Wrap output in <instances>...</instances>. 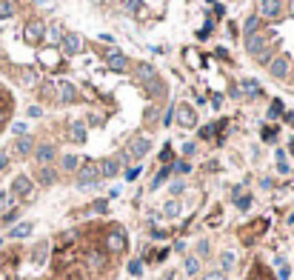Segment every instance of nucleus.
Segmentation results:
<instances>
[{
  "label": "nucleus",
  "mask_w": 294,
  "mask_h": 280,
  "mask_svg": "<svg viewBox=\"0 0 294 280\" xmlns=\"http://www.w3.org/2000/svg\"><path fill=\"white\" fill-rule=\"evenodd\" d=\"M117 172H120V160H117V157L103 160V166H100V175H103V177H114Z\"/></svg>",
  "instance_id": "obj_13"
},
{
  "label": "nucleus",
  "mask_w": 294,
  "mask_h": 280,
  "mask_svg": "<svg viewBox=\"0 0 294 280\" xmlns=\"http://www.w3.org/2000/svg\"><path fill=\"white\" fill-rule=\"evenodd\" d=\"M174 169H177V172H189V163H186V160H180V163L174 166Z\"/></svg>",
  "instance_id": "obj_31"
},
{
  "label": "nucleus",
  "mask_w": 294,
  "mask_h": 280,
  "mask_svg": "<svg viewBox=\"0 0 294 280\" xmlns=\"http://www.w3.org/2000/svg\"><path fill=\"white\" fill-rule=\"evenodd\" d=\"M166 211H169V214H177V211H180V206H177V203H169V206H166Z\"/></svg>",
  "instance_id": "obj_27"
},
{
  "label": "nucleus",
  "mask_w": 294,
  "mask_h": 280,
  "mask_svg": "<svg viewBox=\"0 0 294 280\" xmlns=\"http://www.w3.org/2000/svg\"><path fill=\"white\" fill-rule=\"evenodd\" d=\"M72 138L74 140H86V129H83V123H74V126H72Z\"/></svg>",
  "instance_id": "obj_22"
},
{
  "label": "nucleus",
  "mask_w": 294,
  "mask_h": 280,
  "mask_svg": "<svg viewBox=\"0 0 294 280\" xmlns=\"http://www.w3.org/2000/svg\"><path fill=\"white\" fill-rule=\"evenodd\" d=\"M23 35H26V40H29V43H40V40H43V35H46V26L40 23V20H32V23L26 26V32H23Z\"/></svg>",
  "instance_id": "obj_6"
},
{
  "label": "nucleus",
  "mask_w": 294,
  "mask_h": 280,
  "mask_svg": "<svg viewBox=\"0 0 294 280\" xmlns=\"http://www.w3.org/2000/svg\"><path fill=\"white\" fill-rule=\"evenodd\" d=\"M269 71H272V77H277V80H283L286 74H289V58H286V55H280V58H274L272 63H269Z\"/></svg>",
  "instance_id": "obj_5"
},
{
  "label": "nucleus",
  "mask_w": 294,
  "mask_h": 280,
  "mask_svg": "<svg viewBox=\"0 0 294 280\" xmlns=\"http://www.w3.org/2000/svg\"><path fill=\"white\" fill-rule=\"evenodd\" d=\"M29 234H32V226H29V223H20V226H14L11 237H29Z\"/></svg>",
  "instance_id": "obj_20"
},
{
  "label": "nucleus",
  "mask_w": 294,
  "mask_h": 280,
  "mask_svg": "<svg viewBox=\"0 0 294 280\" xmlns=\"http://www.w3.org/2000/svg\"><path fill=\"white\" fill-rule=\"evenodd\" d=\"M14 149H17V154H29V152L34 149V140L23 135V138H17V143H14Z\"/></svg>",
  "instance_id": "obj_16"
},
{
  "label": "nucleus",
  "mask_w": 294,
  "mask_h": 280,
  "mask_svg": "<svg viewBox=\"0 0 294 280\" xmlns=\"http://www.w3.org/2000/svg\"><path fill=\"white\" fill-rule=\"evenodd\" d=\"M60 43H63V52H66V55H77L80 52V37L77 35H63Z\"/></svg>",
  "instance_id": "obj_12"
},
{
  "label": "nucleus",
  "mask_w": 294,
  "mask_h": 280,
  "mask_svg": "<svg viewBox=\"0 0 294 280\" xmlns=\"http://www.w3.org/2000/svg\"><path fill=\"white\" fill-rule=\"evenodd\" d=\"M37 180H40L43 186H52V183L57 180V172L52 169V166H43V169H40V175H37Z\"/></svg>",
  "instance_id": "obj_15"
},
{
  "label": "nucleus",
  "mask_w": 294,
  "mask_h": 280,
  "mask_svg": "<svg viewBox=\"0 0 294 280\" xmlns=\"http://www.w3.org/2000/svg\"><path fill=\"white\" fill-rule=\"evenodd\" d=\"M77 157H74V154H66V157H63V169H66V172H74V169H77Z\"/></svg>",
  "instance_id": "obj_21"
},
{
  "label": "nucleus",
  "mask_w": 294,
  "mask_h": 280,
  "mask_svg": "<svg viewBox=\"0 0 294 280\" xmlns=\"http://www.w3.org/2000/svg\"><path fill=\"white\" fill-rule=\"evenodd\" d=\"M206 280H220V275H209V278H206Z\"/></svg>",
  "instance_id": "obj_32"
},
{
  "label": "nucleus",
  "mask_w": 294,
  "mask_h": 280,
  "mask_svg": "<svg viewBox=\"0 0 294 280\" xmlns=\"http://www.w3.org/2000/svg\"><path fill=\"white\" fill-rule=\"evenodd\" d=\"M57 94H60L63 103H72V100H74V86L69 80H57Z\"/></svg>",
  "instance_id": "obj_11"
},
{
  "label": "nucleus",
  "mask_w": 294,
  "mask_h": 280,
  "mask_svg": "<svg viewBox=\"0 0 294 280\" xmlns=\"http://www.w3.org/2000/svg\"><path fill=\"white\" fill-rule=\"evenodd\" d=\"M14 14V6H11V0H0V20H6Z\"/></svg>",
  "instance_id": "obj_18"
},
{
  "label": "nucleus",
  "mask_w": 294,
  "mask_h": 280,
  "mask_svg": "<svg viewBox=\"0 0 294 280\" xmlns=\"http://www.w3.org/2000/svg\"><path fill=\"white\" fill-rule=\"evenodd\" d=\"M137 175H140V169H129V172H126V177H129V180H135Z\"/></svg>",
  "instance_id": "obj_30"
},
{
  "label": "nucleus",
  "mask_w": 294,
  "mask_h": 280,
  "mask_svg": "<svg viewBox=\"0 0 294 280\" xmlns=\"http://www.w3.org/2000/svg\"><path fill=\"white\" fill-rule=\"evenodd\" d=\"M6 166H9V157H6V154L0 152V172H3V169H6Z\"/></svg>",
  "instance_id": "obj_28"
},
{
  "label": "nucleus",
  "mask_w": 294,
  "mask_h": 280,
  "mask_svg": "<svg viewBox=\"0 0 294 280\" xmlns=\"http://www.w3.org/2000/svg\"><path fill=\"white\" fill-rule=\"evenodd\" d=\"M200 135H203V138H212V135H215V126H206L203 132H200Z\"/></svg>",
  "instance_id": "obj_29"
},
{
  "label": "nucleus",
  "mask_w": 294,
  "mask_h": 280,
  "mask_svg": "<svg viewBox=\"0 0 294 280\" xmlns=\"http://www.w3.org/2000/svg\"><path fill=\"white\" fill-rule=\"evenodd\" d=\"M126 3H129V9H132V12H137V9L143 6V0H126Z\"/></svg>",
  "instance_id": "obj_26"
},
{
  "label": "nucleus",
  "mask_w": 294,
  "mask_h": 280,
  "mask_svg": "<svg viewBox=\"0 0 294 280\" xmlns=\"http://www.w3.org/2000/svg\"><path fill=\"white\" fill-rule=\"evenodd\" d=\"M97 177H100L97 166H94V163H86V166H83V172H80V177H77V186H91Z\"/></svg>",
  "instance_id": "obj_7"
},
{
  "label": "nucleus",
  "mask_w": 294,
  "mask_h": 280,
  "mask_svg": "<svg viewBox=\"0 0 294 280\" xmlns=\"http://www.w3.org/2000/svg\"><path fill=\"white\" fill-rule=\"evenodd\" d=\"M3 120H6V112H0V123H3Z\"/></svg>",
  "instance_id": "obj_33"
},
{
  "label": "nucleus",
  "mask_w": 294,
  "mask_h": 280,
  "mask_svg": "<svg viewBox=\"0 0 294 280\" xmlns=\"http://www.w3.org/2000/svg\"><path fill=\"white\" fill-rule=\"evenodd\" d=\"M55 146H49V143H46V146H40V149H37V163H52V160H55Z\"/></svg>",
  "instance_id": "obj_14"
},
{
  "label": "nucleus",
  "mask_w": 294,
  "mask_h": 280,
  "mask_svg": "<svg viewBox=\"0 0 294 280\" xmlns=\"http://www.w3.org/2000/svg\"><path fill=\"white\" fill-rule=\"evenodd\" d=\"M283 14V3L280 0H260L257 3V17H266V20H274Z\"/></svg>",
  "instance_id": "obj_1"
},
{
  "label": "nucleus",
  "mask_w": 294,
  "mask_h": 280,
  "mask_svg": "<svg viewBox=\"0 0 294 280\" xmlns=\"http://www.w3.org/2000/svg\"><path fill=\"white\" fill-rule=\"evenodd\" d=\"M269 115H272V117L283 115V100H272V109H269Z\"/></svg>",
  "instance_id": "obj_24"
},
{
  "label": "nucleus",
  "mask_w": 294,
  "mask_h": 280,
  "mask_svg": "<svg viewBox=\"0 0 294 280\" xmlns=\"http://www.w3.org/2000/svg\"><path fill=\"white\" fill-rule=\"evenodd\" d=\"M148 152V140L146 138H135L132 146H129V157H146Z\"/></svg>",
  "instance_id": "obj_10"
},
{
  "label": "nucleus",
  "mask_w": 294,
  "mask_h": 280,
  "mask_svg": "<svg viewBox=\"0 0 294 280\" xmlns=\"http://www.w3.org/2000/svg\"><path fill=\"white\" fill-rule=\"evenodd\" d=\"M174 117H177V123H180V126H186V129L197 126V115H194V109H192V106H186V103L174 109Z\"/></svg>",
  "instance_id": "obj_3"
},
{
  "label": "nucleus",
  "mask_w": 294,
  "mask_h": 280,
  "mask_svg": "<svg viewBox=\"0 0 294 280\" xmlns=\"http://www.w3.org/2000/svg\"><path fill=\"white\" fill-rule=\"evenodd\" d=\"M11 132H14V135H26V123H14V126H11Z\"/></svg>",
  "instance_id": "obj_25"
},
{
  "label": "nucleus",
  "mask_w": 294,
  "mask_h": 280,
  "mask_svg": "<svg viewBox=\"0 0 294 280\" xmlns=\"http://www.w3.org/2000/svg\"><path fill=\"white\" fill-rule=\"evenodd\" d=\"M11 195H32V180L26 175H17L11 180Z\"/></svg>",
  "instance_id": "obj_8"
},
{
  "label": "nucleus",
  "mask_w": 294,
  "mask_h": 280,
  "mask_svg": "<svg viewBox=\"0 0 294 280\" xmlns=\"http://www.w3.org/2000/svg\"><path fill=\"white\" fill-rule=\"evenodd\" d=\"M106 63H109L112 71H126L129 69V58H126L123 52H117V49H112V52L106 55Z\"/></svg>",
  "instance_id": "obj_4"
},
{
  "label": "nucleus",
  "mask_w": 294,
  "mask_h": 280,
  "mask_svg": "<svg viewBox=\"0 0 294 280\" xmlns=\"http://www.w3.org/2000/svg\"><path fill=\"white\" fill-rule=\"evenodd\" d=\"M257 26H260V17H257V14H251V17H246V26H243V29H246V35H254V32H257Z\"/></svg>",
  "instance_id": "obj_17"
},
{
  "label": "nucleus",
  "mask_w": 294,
  "mask_h": 280,
  "mask_svg": "<svg viewBox=\"0 0 294 280\" xmlns=\"http://www.w3.org/2000/svg\"><path fill=\"white\" fill-rule=\"evenodd\" d=\"M240 89H243L246 94H251V97H257V94H260V86H257L254 80H243V86H240Z\"/></svg>",
  "instance_id": "obj_19"
},
{
  "label": "nucleus",
  "mask_w": 294,
  "mask_h": 280,
  "mask_svg": "<svg viewBox=\"0 0 294 280\" xmlns=\"http://www.w3.org/2000/svg\"><path fill=\"white\" fill-rule=\"evenodd\" d=\"M269 35L272 32H254V35L246 37V52H251V55H260L263 46L269 43Z\"/></svg>",
  "instance_id": "obj_2"
},
{
  "label": "nucleus",
  "mask_w": 294,
  "mask_h": 280,
  "mask_svg": "<svg viewBox=\"0 0 294 280\" xmlns=\"http://www.w3.org/2000/svg\"><path fill=\"white\" fill-rule=\"evenodd\" d=\"M135 74H137L143 83L157 80V71H154V66H151V63H137V66H135Z\"/></svg>",
  "instance_id": "obj_9"
},
{
  "label": "nucleus",
  "mask_w": 294,
  "mask_h": 280,
  "mask_svg": "<svg viewBox=\"0 0 294 280\" xmlns=\"http://www.w3.org/2000/svg\"><path fill=\"white\" fill-rule=\"evenodd\" d=\"M49 40H52V43H60V40H63V35H60V26H52V29H49Z\"/></svg>",
  "instance_id": "obj_23"
},
{
  "label": "nucleus",
  "mask_w": 294,
  "mask_h": 280,
  "mask_svg": "<svg viewBox=\"0 0 294 280\" xmlns=\"http://www.w3.org/2000/svg\"><path fill=\"white\" fill-rule=\"evenodd\" d=\"M292 77H294V71H292Z\"/></svg>",
  "instance_id": "obj_35"
},
{
  "label": "nucleus",
  "mask_w": 294,
  "mask_h": 280,
  "mask_svg": "<svg viewBox=\"0 0 294 280\" xmlns=\"http://www.w3.org/2000/svg\"><path fill=\"white\" fill-rule=\"evenodd\" d=\"M269 280H274V275H269Z\"/></svg>",
  "instance_id": "obj_34"
}]
</instances>
